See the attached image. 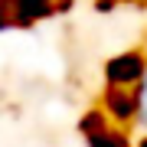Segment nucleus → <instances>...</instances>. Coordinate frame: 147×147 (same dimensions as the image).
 Listing matches in <instances>:
<instances>
[{
  "label": "nucleus",
  "mask_w": 147,
  "mask_h": 147,
  "mask_svg": "<svg viewBox=\"0 0 147 147\" xmlns=\"http://www.w3.org/2000/svg\"><path fill=\"white\" fill-rule=\"evenodd\" d=\"M75 131L82 147H147V26L105 59Z\"/></svg>",
  "instance_id": "f257e3e1"
},
{
  "label": "nucleus",
  "mask_w": 147,
  "mask_h": 147,
  "mask_svg": "<svg viewBox=\"0 0 147 147\" xmlns=\"http://www.w3.org/2000/svg\"><path fill=\"white\" fill-rule=\"evenodd\" d=\"M79 7H92L98 13L147 16V0H0V30H33Z\"/></svg>",
  "instance_id": "f03ea898"
}]
</instances>
